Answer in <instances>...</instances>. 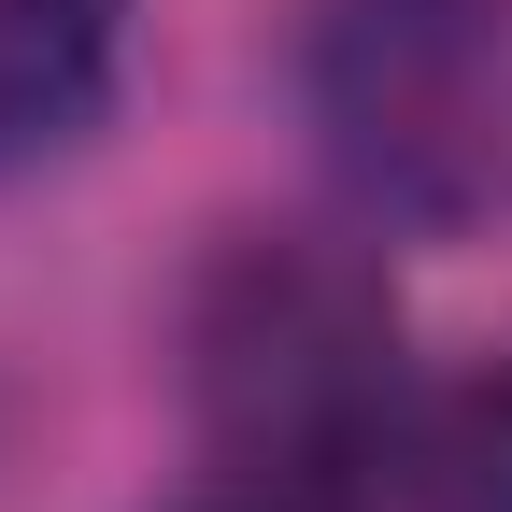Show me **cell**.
<instances>
[{
	"label": "cell",
	"mask_w": 512,
	"mask_h": 512,
	"mask_svg": "<svg viewBox=\"0 0 512 512\" xmlns=\"http://www.w3.org/2000/svg\"><path fill=\"white\" fill-rule=\"evenodd\" d=\"M185 413L200 456L271 512H356L413 470V356L370 256L256 228L185 299Z\"/></svg>",
	"instance_id": "cell-1"
},
{
	"label": "cell",
	"mask_w": 512,
	"mask_h": 512,
	"mask_svg": "<svg viewBox=\"0 0 512 512\" xmlns=\"http://www.w3.org/2000/svg\"><path fill=\"white\" fill-rule=\"evenodd\" d=\"M242 512H271V498H242Z\"/></svg>",
	"instance_id": "cell-5"
},
{
	"label": "cell",
	"mask_w": 512,
	"mask_h": 512,
	"mask_svg": "<svg viewBox=\"0 0 512 512\" xmlns=\"http://www.w3.org/2000/svg\"><path fill=\"white\" fill-rule=\"evenodd\" d=\"M413 512H512V384H456L413 413Z\"/></svg>",
	"instance_id": "cell-4"
},
{
	"label": "cell",
	"mask_w": 512,
	"mask_h": 512,
	"mask_svg": "<svg viewBox=\"0 0 512 512\" xmlns=\"http://www.w3.org/2000/svg\"><path fill=\"white\" fill-rule=\"evenodd\" d=\"M299 114L370 228H484L512 200V0H313Z\"/></svg>",
	"instance_id": "cell-2"
},
{
	"label": "cell",
	"mask_w": 512,
	"mask_h": 512,
	"mask_svg": "<svg viewBox=\"0 0 512 512\" xmlns=\"http://www.w3.org/2000/svg\"><path fill=\"white\" fill-rule=\"evenodd\" d=\"M128 0H0V171L57 157L114 86Z\"/></svg>",
	"instance_id": "cell-3"
}]
</instances>
